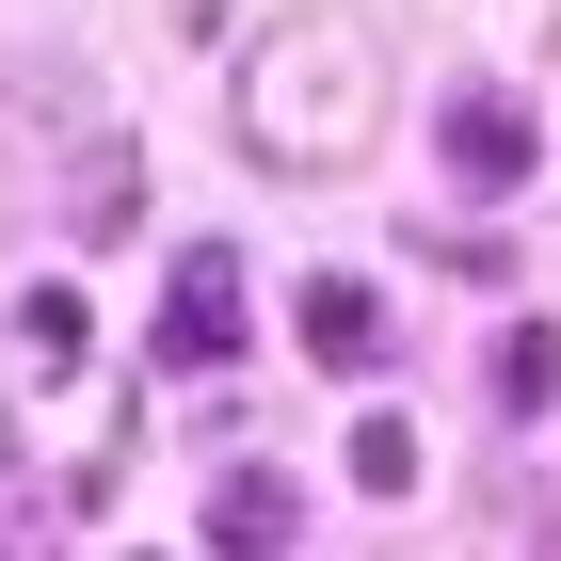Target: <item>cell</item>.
Returning a JSON list of instances; mask_svg holds the SVG:
<instances>
[{
    "mask_svg": "<svg viewBox=\"0 0 561 561\" xmlns=\"http://www.w3.org/2000/svg\"><path fill=\"white\" fill-rule=\"evenodd\" d=\"M353 481L369 497H417V417H353Z\"/></svg>",
    "mask_w": 561,
    "mask_h": 561,
    "instance_id": "9",
    "label": "cell"
},
{
    "mask_svg": "<svg viewBox=\"0 0 561 561\" xmlns=\"http://www.w3.org/2000/svg\"><path fill=\"white\" fill-rule=\"evenodd\" d=\"M305 353H321V369H337V386H386L401 369V321H386V289H369V273H305Z\"/></svg>",
    "mask_w": 561,
    "mask_h": 561,
    "instance_id": "3",
    "label": "cell"
},
{
    "mask_svg": "<svg viewBox=\"0 0 561 561\" xmlns=\"http://www.w3.org/2000/svg\"><path fill=\"white\" fill-rule=\"evenodd\" d=\"M305 529V481L289 466H225L209 481V546H289Z\"/></svg>",
    "mask_w": 561,
    "mask_h": 561,
    "instance_id": "6",
    "label": "cell"
},
{
    "mask_svg": "<svg viewBox=\"0 0 561 561\" xmlns=\"http://www.w3.org/2000/svg\"><path fill=\"white\" fill-rule=\"evenodd\" d=\"M433 161L466 176V193H529V113L497 81H449V96H433Z\"/></svg>",
    "mask_w": 561,
    "mask_h": 561,
    "instance_id": "4",
    "label": "cell"
},
{
    "mask_svg": "<svg viewBox=\"0 0 561 561\" xmlns=\"http://www.w3.org/2000/svg\"><path fill=\"white\" fill-rule=\"evenodd\" d=\"M65 225H81V241H129L145 225V161L129 145H81V161H65Z\"/></svg>",
    "mask_w": 561,
    "mask_h": 561,
    "instance_id": "7",
    "label": "cell"
},
{
    "mask_svg": "<svg viewBox=\"0 0 561 561\" xmlns=\"http://www.w3.org/2000/svg\"><path fill=\"white\" fill-rule=\"evenodd\" d=\"M386 113H401V81H386V33H369L353 0L273 16L257 65H241V145H257L273 176H353L386 145Z\"/></svg>",
    "mask_w": 561,
    "mask_h": 561,
    "instance_id": "1",
    "label": "cell"
},
{
    "mask_svg": "<svg viewBox=\"0 0 561 561\" xmlns=\"http://www.w3.org/2000/svg\"><path fill=\"white\" fill-rule=\"evenodd\" d=\"M145 353H161V369H225V353H241V241H176Z\"/></svg>",
    "mask_w": 561,
    "mask_h": 561,
    "instance_id": "2",
    "label": "cell"
},
{
    "mask_svg": "<svg viewBox=\"0 0 561 561\" xmlns=\"http://www.w3.org/2000/svg\"><path fill=\"white\" fill-rule=\"evenodd\" d=\"M561 401V321H514L497 337V417H546Z\"/></svg>",
    "mask_w": 561,
    "mask_h": 561,
    "instance_id": "8",
    "label": "cell"
},
{
    "mask_svg": "<svg viewBox=\"0 0 561 561\" xmlns=\"http://www.w3.org/2000/svg\"><path fill=\"white\" fill-rule=\"evenodd\" d=\"M81 369V289H16L0 305V449H16V401H48Z\"/></svg>",
    "mask_w": 561,
    "mask_h": 561,
    "instance_id": "5",
    "label": "cell"
}]
</instances>
